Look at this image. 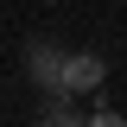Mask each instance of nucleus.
Here are the masks:
<instances>
[{
    "label": "nucleus",
    "mask_w": 127,
    "mask_h": 127,
    "mask_svg": "<svg viewBox=\"0 0 127 127\" xmlns=\"http://www.w3.org/2000/svg\"><path fill=\"white\" fill-rule=\"evenodd\" d=\"M26 70H32V83H38V89H51L64 102V70H70V57H64L57 45H45V38H38V45H26Z\"/></svg>",
    "instance_id": "f257e3e1"
},
{
    "label": "nucleus",
    "mask_w": 127,
    "mask_h": 127,
    "mask_svg": "<svg viewBox=\"0 0 127 127\" xmlns=\"http://www.w3.org/2000/svg\"><path fill=\"white\" fill-rule=\"evenodd\" d=\"M45 127H89L76 114V102H51V114H45Z\"/></svg>",
    "instance_id": "7ed1b4c3"
},
{
    "label": "nucleus",
    "mask_w": 127,
    "mask_h": 127,
    "mask_svg": "<svg viewBox=\"0 0 127 127\" xmlns=\"http://www.w3.org/2000/svg\"><path fill=\"white\" fill-rule=\"evenodd\" d=\"M102 76H108V64L95 57V51H76V57H70V70H64V102H76V95L102 89Z\"/></svg>",
    "instance_id": "f03ea898"
},
{
    "label": "nucleus",
    "mask_w": 127,
    "mask_h": 127,
    "mask_svg": "<svg viewBox=\"0 0 127 127\" xmlns=\"http://www.w3.org/2000/svg\"><path fill=\"white\" fill-rule=\"evenodd\" d=\"M89 127H127V121H121V114H108V108H102V114H89Z\"/></svg>",
    "instance_id": "20e7f679"
}]
</instances>
